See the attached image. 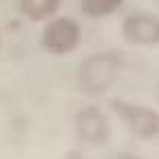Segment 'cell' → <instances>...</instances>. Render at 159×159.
<instances>
[{
	"label": "cell",
	"instance_id": "7a4b0ae2",
	"mask_svg": "<svg viewBox=\"0 0 159 159\" xmlns=\"http://www.w3.org/2000/svg\"><path fill=\"white\" fill-rule=\"evenodd\" d=\"M82 40V29H80L77 20L69 16H53L44 25L42 33H40V42H42L44 51L51 55H69L80 47Z\"/></svg>",
	"mask_w": 159,
	"mask_h": 159
},
{
	"label": "cell",
	"instance_id": "8992f818",
	"mask_svg": "<svg viewBox=\"0 0 159 159\" xmlns=\"http://www.w3.org/2000/svg\"><path fill=\"white\" fill-rule=\"evenodd\" d=\"M18 7L29 20L42 22L57 13V9L62 7V0H18Z\"/></svg>",
	"mask_w": 159,
	"mask_h": 159
},
{
	"label": "cell",
	"instance_id": "3957f363",
	"mask_svg": "<svg viewBox=\"0 0 159 159\" xmlns=\"http://www.w3.org/2000/svg\"><path fill=\"white\" fill-rule=\"evenodd\" d=\"M111 111L130 128V133L135 137H139V139H152V137L159 135V113L152 111L150 106L113 97L111 99Z\"/></svg>",
	"mask_w": 159,
	"mask_h": 159
},
{
	"label": "cell",
	"instance_id": "5b68a950",
	"mask_svg": "<svg viewBox=\"0 0 159 159\" xmlns=\"http://www.w3.org/2000/svg\"><path fill=\"white\" fill-rule=\"evenodd\" d=\"M122 38L135 47H159V16L133 11L122 22Z\"/></svg>",
	"mask_w": 159,
	"mask_h": 159
},
{
	"label": "cell",
	"instance_id": "52a82bcc",
	"mask_svg": "<svg viewBox=\"0 0 159 159\" xmlns=\"http://www.w3.org/2000/svg\"><path fill=\"white\" fill-rule=\"evenodd\" d=\"M124 0H80V9L89 18H106L119 11Z\"/></svg>",
	"mask_w": 159,
	"mask_h": 159
},
{
	"label": "cell",
	"instance_id": "30bf717a",
	"mask_svg": "<svg viewBox=\"0 0 159 159\" xmlns=\"http://www.w3.org/2000/svg\"><path fill=\"white\" fill-rule=\"evenodd\" d=\"M157 97H159V86H157Z\"/></svg>",
	"mask_w": 159,
	"mask_h": 159
},
{
	"label": "cell",
	"instance_id": "6da1fadb",
	"mask_svg": "<svg viewBox=\"0 0 159 159\" xmlns=\"http://www.w3.org/2000/svg\"><path fill=\"white\" fill-rule=\"evenodd\" d=\"M122 69H124V57L119 51L91 53L77 64V71H75L77 89L91 97L106 95L119 80Z\"/></svg>",
	"mask_w": 159,
	"mask_h": 159
},
{
	"label": "cell",
	"instance_id": "9c48e42d",
	"mask_svg": "<svg viewBox=\"0 0 159 159\" xmlns=\"http://www.w3.org/2000/svg\"><path fill=\"white\" fill-rule=\"evenodd\" d=\"M119 159H144V157H137V155H126V157H119Z\"/></svg>",
	"mask_w": 159,
	"mask_h": 159
},
{
	"label": "cell",
	"instance_id": "277c9868",
	"mask_svg": "<svg viewBox=\"0 0 159 159\" xmlns=\"http://www.w3.org/2000/svg\"><path fill=\"white\" fill-rule=\"evenodd\" d=\"M75 135L80 142L89 146H102L111 139V122L108 115L99 106H84L75 113Z\"/></svg>",
	"mask_w": 159,
	"mask_h": 159
},
{
	"label": "cell",
	"instance_id": "ba28073f",
	"mask_svg": "<svg viewBox=\"0 0 159 159\" xmlns=\"http://www.w3.org/2000/svg\"><path fill=\"white\" fill-rule=\"evenodd\" d=\"M64 159H86V157H84L82 152H77V150H73V152H69V155H66Z\"/></svg>",
	"mask_w": 159,
	"mask_h": 159
}]
</instances>
